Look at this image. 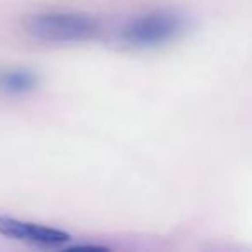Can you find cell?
Returning <instances> with one entry per match:
<instances>
[{
    "mask_svg": "<svg viewBox=\"0 0 252 252\" xmlns=\"http://www.w3.org/2000/svg\"><path fill=\"white\" fill-rule=\"evenodd\" d=\"M26 32L47 43L88 42L100 32L98 21L85 12L50 11L35 14L26 21Z\"/></svg>",
    "mask_w": 252,
    "mask_h": 252,
    "instance_id": "cell-1",
    "label": "cell"
},
{
    "mask_svg": "<svg viewBox=\"0 0 252 252\" xmlns=\"http://www.w3.org/2000/svg\"><path fill=\"white\" fill-rule=\"evenodd\" d=\"M182 16L173 11H152L137 16L123 28L121 38L137 49H151L169 43L183 32Z\"/></svg>",
    "mask_w": 252,
    "mask_h": 252,
    "instance_id": "cell-2",
    "label": "cell"
},
{
    "mask_svg": "<svg viewBox=\"0 0 252 252\" xmlns=\"http://www.w3.org/2000/svg\"><path fill=\"white\" fill-rule=\"evenodd\" d=\"M0 235L7 238H14L19 242L33 245H45L54 247L69 242L71 235L59 228L43 226V224L30 223V221L14 220V218H0Z\"/></svg>",
    "mask_w": 252,
    "mask_h": 252,
    "instance_id": "cell-3",
    "label": "cell"
},
{
    "mask_svg": "<svg viewBox=\"0 0 252 252\" xmlns=\"http://www.w3.org/2000/svg\"><path fill=\"white\" fill-rule=\"evenodd\" d=\"M0 85L9 94H26L35 88L36 76L28 69H12L2 74Z\"/></svg>",
    "mask_w": 252,
    "mask_h": 252,
    "instance_id": "cell-4",
    "label": "cell"
}]
</instances>
